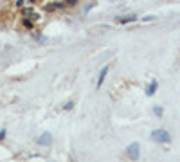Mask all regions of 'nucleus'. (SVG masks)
<instances>
[{
    "mask_svg": "<svg viewBox=\"0 0 180 162\" xmlns=\"http://www.w3.org/2000/svg\"><path fill=\"white\" fill-rule=\"evenodd\" d=\"M151 139L157 140V142L166 144V142H169V140H171V137H169V133L166 132V130H155V132H151Z\"/></svg>",
    "mask_w": 180,
    "mask_h": 162,
    "instance_id": "nucleus-1",
    "label": "nucleus"
},
{
    "mask_svg": "<svg viewBox=\"0 0 180 162\" xmlns=\"http://www.w3.org/2000/svg\"><path fill=\"white\" fill-rule=\"evenodd\" d=\"M67 6V2H49V4H45L43 6V11L45 13H54L56 9H61Z\"/></svg>",
    "mask_w": 180,
    "mask_h": 162,
    "instance_id": "nucleus-2",
    "label": "nucleus"
},
{
    "mask_svg": "<svg viewBox=\"0 0 180 162\" xmlns=\"http://www.w3.org/2000/svg\"><path fill=\"white\" fill-rule=\"evenodd\" d=\"M126 153H128V157L131 160H137V159H139V146H137V144H130L128 149H126Z\"/></svg>",
    "mask_w": 180,
    "mask_h": 162,
    "instance_id": "nucleus-3",
    "label": "nucleus"
},
{
    "mask_svg": "<svg viewBox=\"0 0 180 162\" xmlns=\"http://www.w3.org/2000/svg\"><path fill=\"white\" fill-rule=\"evenodd\" d=\"M106 72H108V67H103L101 72H99V78H97V89L103 85V81H105V78H106Z\"/></svg>",
    "mask_w": 180,
    "mask_h": 162,
    "instance_id": "nucleus-4",
    "label": "nucleus"
},
{
    "mask_svg": "<svg viewBox=\"0 0 180 162\" xmlns=\"http://www.w3.org/2000/svg\"><path fill=\"white\" fill-rule=\"evenodd\" d=\"M34 20H33V18H22V25H23V27H25V29H33V27H34Z\"/></svg>",
    "mask_w": 180,
    "mask_h": 162,
    "instance_id": "nucleus-5",
    "label": "nucleus"
},
{
    "mask_svg": "<svg viewBox=\"0 0 180 162\" xmlns=\"http://www.w3.org/2000/svg\"><path fill=\"white\" fill-rule=\"evenodd\" d=\"M137 20V16H121V18H117V22L119 23H130V22H135Z\"/></svg>",
    "mask_w": 180,
    "mask_h": 162,
    "instance_id": "nucleus-6",
    "label": "nucleus"
},
{
    "mask_svg": "<svg viewBox=\"0 0 180 162\" xmlns=\"http://www.w3.org/2000/svg\"><path fill=\"white\" fill-rule=\"evenodd\" d=\"M155 90H157V81H153L150 87L146 89V94H148V96H153V94H155Z\"/></svg>",
    "mask_w": 180,
    "mask_h": 162,
    "instance_id": "nucleus-7",
    "label": "nucleus"
},
{
    "mask_svg": "<svg viewBox=\"0 0 180 162\" xmlns=\"http://www.w3.org/2000/svg\"><path fill=\"white\" fill-rule=\"evenodd\" d=\"M38 142H40V144H50V135L49 133H43V137H40Z\"/></svg>",
    "mask_w": 180,
    "mask_h": 162,
    "instance_id": "nucleus-8",
    "label": "nucleus"
},
{
    "mask_svg": "<svg viewBox=\"0 0 180 162\" xmlns=\"http://www.w3.org/2000/svg\"><path fill=\"white\" fill-rule=\"evenodd\" d=\"M14 6H16L18 9H23V8H27V2H25V0H16Z\"/></svg>",
    "mask_w": 180,
    "mask_h": 162,
    "instance_id": "nucleus-9",
    "label": "nucleus"
},
{
    "mask_svg": "<svg viewBox=\"0 0 180 162\" xmlns=\"http://www.w3.org/2000/svg\"><path fill=\"white\" fill-rule=\"evenodd\" d=\"M74 108V103H67L65 104V110H72Z\"/></svg>",
    "mask_w": 180,
    "mask_h": 162,
    "instance_id": "nucleus-10",
    "label": "nucleus"
},
{
    "mask_svg": "<svg viewBox=\"0 0 180 162\" xmlns=\"http://www.w3.org/2000/svg\"><path fill=\"white\" fill-rule=\"evenodd\" d=\"M155 114H157V115H162V108H158L157 106V108H155Z\"/></svg>",
    "mask_w": 180,
    "mask_h": 162,
    "instance_id": "nucleus-11",
    "label": "nucleus"
},
{
    "mask_svg": "<svg viewBox=\"0 0 180 162\" xmlns=\"http://www.w3.org/2000/svg\"><path fill=\"white\" fill-rule=\"evenodd\" d=\"M76 2H78V0H67V6H74Z\"/></svg>",
    "mask_w": 180,
    "mask_h": 162,
    "instance_id": "nucleus-12",
    "label": "nucleus"
}]
</instances>
